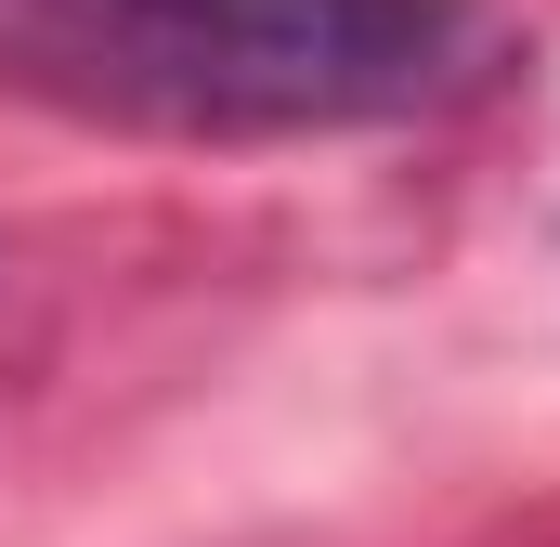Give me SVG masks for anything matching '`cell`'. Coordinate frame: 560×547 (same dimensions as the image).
I'll return each mask as SVG.
<instances>
[{"instance_id":"obj_1","label":"cell","mask_w":560,"mask_h":547,"mask_svg":"<svg viewBox=\"0 0 560 547\" xmlns=\"http://www.w3.org/2000/svg\"><path fill=\"white\" fill-rule=\"evenodd\" d=\"M482 79L469 0H0V92L118 143H339Z\"/></svg>"}]
</instances>
